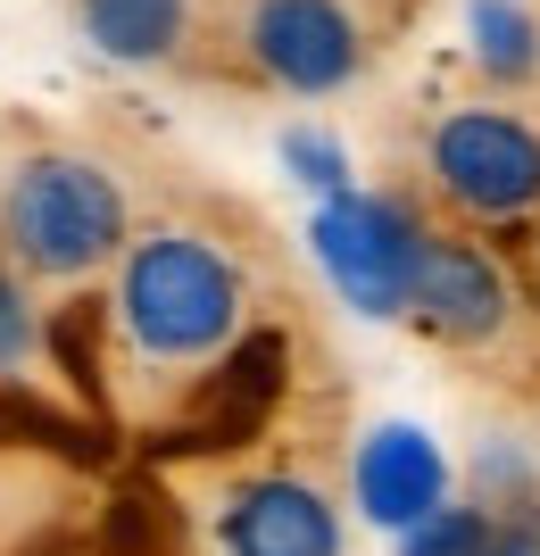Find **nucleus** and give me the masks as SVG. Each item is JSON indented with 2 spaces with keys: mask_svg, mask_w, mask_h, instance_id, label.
<instances>
[{
  "mask_svg": "<svg viewBox=\"0 0 540 556\" xmlns=\"http://www.w3.org/2000/svg\"><path fill=\"white\" fill-rule=\"evenodd\" d=\"M109 332H117L125 366L141 374H191L225 366L250 332V275L225 241L191 225H150L125 241V257L109 266Z\"/></svg>",
  "mask_w": 540,
  "mask_h": 556,
  "instance_id": "obj_1",
  "label": "nucleus"
},
{
  "mask_svg": "<svg viewBox=\"0 0 540 556\" xmlns=\"http://www.w3.org/2000/svg\"><path fill=\"white\" fill-rule=\"evenodd\" d=\"M134 241L125 184L84 150H25L0 175V250L25 266V282H92Z\"/></svg>",
  "mask_w": 540,
  "mask_h": 556,
  "instance_id": "obj_2",
  "label": "nucleus"
},
{
  "mask_svg": "<svg viewBox=\"0 0 540 556\" xmlns=\"http://www.w3.org/2000/svg\"><path fill=\"white\" fill-rule=\"evenodd\" d=\"M424 225L400 191H325V208L307 216V250L332 275V291L357 307V316H407L416 300V266H424Z\"/></svg>",
  "mask_w": 540,
  "mask_h": 556,
  "instance_id": "obj_3",
  "label": "nucleus"
},
{
  "mask_svg": "<svg viewBox=\"0 0 540 556\" xmlns=\"http://www.w3.org/2000/svg\"><path fill=\"white\" fill-rule=\"evenodd\" d=\"M424 175L466 225L540 216V134L516 109H449L424 134Z\"/></svg>",
  "mask_w": 540,
  "mask_h": 556,
  "instance_id": "obj_4",
  "label": "nucleus"
},
{
  "mask_svg": "<svg viewBox=\"0 0 540 556\" xmlns=\"http://www.w3.org/2000/svg\"><path fill=\"white\" fill-rule=\"evenodd\" d=\"M234 50L291 100H332L366 75V25L350 0H234Z\"/></svg>",
  "mask_w": 540,
  "mask_h": 556,
  "instance_id": "obj_5",
  "label": "nucleus"
},
{
  "mask_svg": "<svg viewBox=\"0 0 540 556\" xmlns=\"http://www.w3.org/2000/svg\"><path fill=\"white\" fill-rule=\"evenodd\" d=\"M424 332L441 349H507L524 325V291H516V266L491 250V241H474V232H432L424 241V266H416V300H407Z\"/></svg>",
  "mask_w": 540,
  "mask_h": 556,
  "instance_id": "obj_6",
  "label": "nucleus"
},
{
  "mask_svg": "<svg viewBox=\"0 0 540 556\" xmlns=\"http://www.w3.org/2000/svg\"><path fill=\"white\" fill-rule=\"evenodd\" d=\"M225 556H341V515L307 473H250L216 507Z\"/></svg>",
  "mask_w": 540,
  "mask_h": 556,
  "instance_id": "obj_7",
  "label": "nucleus"
},
{
  "mask_svg": "<svg viewBox=\"0 0 540 556\" xmlns=\"http://www.w3.org/2000/svg\"><path fill=\"white\" fill-rule=\"evenodd\" d=\"M350 490H357V515H366V523L407 532V523H424V515L449 498V457L416 424H375V432L357 441Z\"/></svg>",
  "mask_w": 540,
  "mask_h": 556,
  "instance_id": "obj_8",
  "label": "nucleus"
},
{
  "mask_svg": "<svg viewBox=\"0 0 540 556\" xmlns=\"http://www.w3.org/2000/svg\"><path fill=\"white\" fill-rule=\"evenodd\" d=\"M84 42L117 67H166L191 42V0H75Z\"/></svg>",
  "mask_w": 540,
  "mask_h": 556,
  "instance_id": "obj_9",
  "label": "nucleus"
},
{
  "mask_svg": "<svg viewBox=\"0 0 540 556\" xmlns=\"http://www.w3.org/2000/svg\"><path fill=\"white\" fill-rule=\"evenodd\" d=\"M466 34H474V59H482V75H499V84H524V75H540V25L524 17L516 0H474V9H466Z\"/></svg>",
  "mask_w": 540,
  "mask_h": 556,
  "instance_id": "obj_10",
  "label": "nucleus"
},
{
  "mask_svg": "<svg viewBox=\"0 0 540 556\" xmlns=\"http://www.w3.org/2000/svg\"><path fill=\"white\" fill-rule=\"evenodd\" d=\"M491 532H499V515L491 507H432L424 523H407L400 532V556H482L491 548Z\"/></svg>",
  "mask_w": 540,
  "mask_h": 556,
  "instance_id": "obj_11",
  "label": "nucleus"
},
{
  "mask_svg": "<svg viewBox=\"0 0 540 556\" xmlns=\"http://www.w3.org/2000/svg\"><path fill=\"white\" fill-rule=\"evenodd\" d=\"M282 166H291L307 191H350V150H341L325 125H291V134H282Z\"/></svg>",
  "mask_w": 540,
  "mask_h": 556,
  "instance_id": "obj_12",
  "label": "nucleus"
},
{
  "mask_svg": "<svg viewBox=\"0 0 540 556\" xmlns=\"http://www.w3.org/2000/svg\"><path fill=\"white\" fill-rule=\"evenodd\" d=\"M34 341H42V325H34V300H25V266L0 250V374H17L34 357Z\"/></svg>",
  "mask_w": 540,
  "mask_h": 556,
  "instance_id": "obj_13",
  "label": "nucleus"
},
{
  "mask_svg": "<svg viewBox=\"0 0 540 556\" xmlns=\"http://www.w3.org/2000/svg\"><path fill=\"white\" fill-rule=\"evenodd\" d=\"M482 556H540V523H524V515H516V523H499Z\"/></svg>",
  "mask_w": 540,
  "mask_h": 556,
  "instance_id": "obj_14",
  "label": "nucleus"
},
{
  "mask_svg": "<svg viewBox=\"0 0 540 556\" xmlns=\"http://www.w3.org/2000/svg\"><path fill=\"white\" fill-rule=\"evenodd\" d=\"M532 300H540V250H532Z\"/></svg>",
  "mask_w": 540,
  "mask_h": 556,
  "instance_id": "obj_15",
  "label": "nucleus"
}]
</instances>
